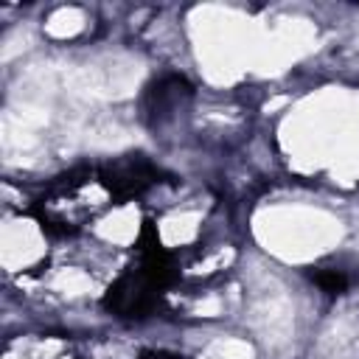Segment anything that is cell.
Listing matches in <instances>:
<instances>
[{"label": "cell", "instance_id": "1", "mask_svg": "<svg viewBox=\"0 0 359 359\" xmlns=\"http://www.w3.org/2000/svg\"><path fill=\"white\" fill-rule=\"evenodd\" d=\"M180 278V266L171 250L163 247L160 233L151 219H143L140 236L135 241V264H129L104 292L101 306L121 320L151 317L168 286Z\"/></svg>", "mask_w": 359, "mask_h": 359}, {"label": "cell", "instance_id": "3", "mask_svg": "<svg viewBox=\"0 0 359 359\" xmlns=\"http://www.w3.org/2000/svg\"><path fill=\"white\" fill-rule=\"evenodd\" d=\"M95 168H98V180L104 191L109 194L112 205H123L135 196H143L149 188L160 182V174H163L146 154H123Z\"/></svg>", "mask_w": 359, "mask_h": 359}, {"label": "cell", "instance_id": "2", "mask_svg": "<svg viewBox=\"0 0 359 359\" xmlns=\"http://www.w3.org/2000/svg\"><path fill=\"white\" fill-rule=\"evenodd\" d=\"M95 188H101L95 165L73 168L48 185V191L34 202L31 216L36 219L42 233L53 238L76 236L93 216L101 213V205L87 199V194Z\"/></svg>", "mask_w": 359, "mask_h": 359}, {"label": "cell", "instance_id": "4", "mask_svg": "<svg viewBox=\"0 0 359 359\" xmlns=\"http://www.w3.org/2000/svg\"><path fill=\"white\" fill-rule=\"evenodd\" d=\"M191 93H194V87H191L182 76H163V79H157V81L149 87V93H146V109H149V115L160 123V121H165Z\"/></svg>", "mask_w": 359, "mask_h": 359}, {"label": "cell", "instance_id": "6", "mask_svg": "<svg viewBox=\"0 0 359 359\" xmlns=\"http://www.w3.org/2000/svg\"><path fill=\"white\" fill-rule=\"evenodd\" d=\"M140 359H182L180 353H165V351H143Z\"/></svg>", "mask_w": 359, "mask_h": 359}, {"label": "cell", "instance_id": "5", "mask_svg": "<svg viewBox=\"0 0 359 359\" xmlns=\"http://www.w3.org/2000/svg\"><path fill=\"white\" fill-rule=\"evenodd\" d=\"M311 278L328 294H342L348 289V275L342 269H317V272H311Z\"/></svg>", "mask_w": 359, "mask_h": 359}]
</instances>
